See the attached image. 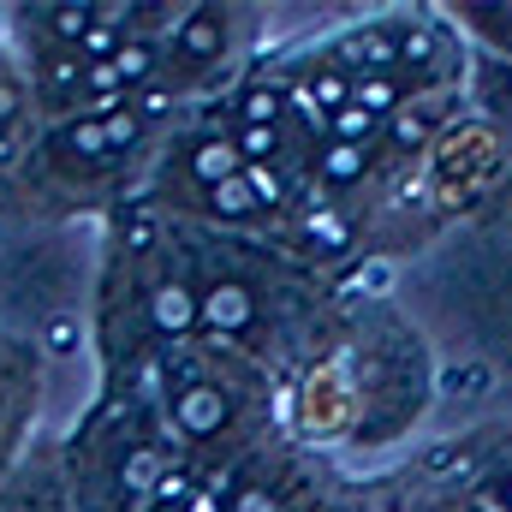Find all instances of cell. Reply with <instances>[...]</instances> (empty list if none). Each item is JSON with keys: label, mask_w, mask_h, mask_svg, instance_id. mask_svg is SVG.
<instances>
[{"label": "cell", "mask_w": 512, "mask_h": 512, "mask_svg": "<svg viewBox=\"0 0 512 512\" xmlns=\"http://www.w3.org/2000/svg\"><path fill=\"white\" fill-rule=\"evenodd\" d=\"M471 501H483L489 512H512V459H495V465H483V477L465 489Z\"/></svg>", "instance_id": "10"}, {"label": "cell", "mask_w": 512, "mask_h": 512, "mask_svg": "<svg viewBox=\"0 0 512 512\" xmlns=\"http://www.w3.org/2000/svg\"><path fill=\"white\" fill-rule=\"evenodd\" d=\"M328 60H340L352 78H364V72L405 78L417 96L423 90H471V66H477V54L465 48V36L453 30V18L441 6H399V12L364 18V24H346L340 36H328Z\"/></svg>", "instance_id": "1"}, {"label": "cell", "mask_w": 512, "mask_h": 512, "mask_svg": "<svg viewBox=\"0 0 512 512\" xmlns=\"http://www.w3.org/2000/svg\"><path fill=\"white\" fill-rule=\"evenodd\" d=\"M453 18V30L465 36V48L489 66H512V0H453L441 6Z\"/></svg>", "instance_id": "7"}, {"label": "cell", "mask_w": 512, "mask_h": 512, "mask_svg": "<svg viewBox=\"0 0 512 512\" xmlns=\"http://www.w3.org/2000/svg\"><path fill=\"white\" fill-rule=\"evenodd\" d=\"M292 501H310V477L304 465L286 453L274 471L268 465H239V477L227 483V512H292Z\"/></svg>", "instance_id": "6"}, {"label": "cell", "mask_w": 512, "mask_h": 512, "mask_svg": "<svg viewBox=\"0 0 512 512\" xmlns=\"http://www.w3.org/2000/svg\"><path fill=\"white\" fill-rule=\"evenodd\" d=\"M173 167H179V179H185V191L203 203L209 191H221L227 179H239L245 173V161H239V149H233V131H227V114L221 120H209V126H197L185 143H179V155H173Z\"/></svg>", "instance_id": "5"}, {"label": "cell", "mask_w": 512, "mask_h": 512, "mask_svg": "<svg viewBox=\"0 0 512 512\" xmlns=\"http://www.w3.org/2000/svg\"><path fill=\"white\" fill-rule=\"evenodd\" d=\"M233 18H239L233 6H185L179 24H167V42H161V54H167L161 84L167 78H197V72L221 66L227 48H233Z\"/></svg>", "instance_id": "4"}, {"label": "cell", "mask_w": 512, "mask_h": 512, "mask_svg": "<svg viewBox=\"0 0 512 512\" xmlns=\"http://www.w3.org/2000/svg\"><path fill=\"white\" fill-rule=\"evenodd\" d=\"M96 18H102V6H42V30H48L66 54L84 48V36L96 30Z\"/></svg>", "instance_id": "9"}, {"label": "cell", "mask_w": 512, "mask_h": 512, "mask_svg": "<svg viewBox=\"0 0 512 512\" xmlns=\"http://www.w3.org/2000/svg\"><path fill=\"white\" fill-rule=\"evenodd\" d=\"M143 512H179V501H149Z\"/></svg>", "instance_id": "12"}, {"label": "cell", "mask_w": 512, "mask_h": 512, "mask_svg": "<svg viewBox=\"0 0 512 512\" xmlns=\"http://www.w3.org/2000/svg\"><path fill=\"white\" fill-rule=\"evenodd\" d=\"M292 429L316 447H358L364 429V399H358V370L346 352V334H334L310 364H298L292 382Z\"/></svg>", "instance_id": "3"}, {"label": "cell", "mask_w": 512, "mask_h": 512, "mask_svg": "<svg viewBox=\"0 0 512 512\" xmlns=\"http://www.w3.org/2000/svg\"><path fill=\"white\" fill-rule=\"evenodd\" d=\"M328 137L334 143H382V120H370L364 108H340L328 120Z\"/></svg>", "instance_id": "11"}, {"label": "cell", "mask_w": 512, "mask_h": 512, "mask_svg": "<svg viewBox=\"0 0 512 512\" xmlns=\"http://www.w3.org/2000/svg\"><path fill=\"white\" fill-rule=\"evenodd\" d=\"M340 334H346V352H352V370H358V399H364L358 447H387L429 411L435 358L417 340V328L399 322L387 304H376L370 322H358V328L340 322Z\"/></svg>", "instance_id": "2"}, {"label": "cell", "mask_w": 512, "mask_h": 512, "mask_svg": "<svg viewBox=\"0 0 512 512\" xmlns=\"http://www.w3.org/2000/svg\"><path fill=\"white\" fill-rule=\"evenodd\" d=\"M411 96H417V90H411L405 78H387V72H364V78L352 84V108H364V114H370V120H382V126L405 108V102H411Z\"/></svg>", "instance_id": "8"}]
</instances>
